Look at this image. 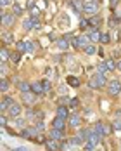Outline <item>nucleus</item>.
I'll return each mask as SVG.
<instances>
[{
	"instance_id": "f03ea898",
	"label": "nucleus",
	"mask_w": 121,
	"mask_h": 151,
	"mask_svg": "<svg viewBox=\"0 0 121 151\" xmlns=\"http://www.w3.org/2000/svg\"><path fill=\"white\" fill-rule=\"evenodd\" d=\"M73 43H75L76 49H83V51H85V47L90 45V38L87 37V35H80V37L73 38Z\"/></svg>"
},
{
	"instance_id": "72a5a7b5",
	"label": "nucleus",
	"mask_w": 121,
	"mask_h": 151,
	"mask_svg": "<svg viewBox=\"0 0 121 151\" xmlns=\"http://www.w3.org/2000/svg\"><path fill=\"white\" fill-rule=\"evenodd\" d=\"M97 68H99V73H102V75H104L106 71H109V70H107V64H106V63H101V64H99Z\"/></svg>"
},
{
	"instance_id": "423d86ee",
	"label": "nucleus",
	"mask_w": 121,
	"mask_h": 151,
	"mask_svg": "<svg viewBox=\"0 0 121 151\" xmlns=\"http://www.w3.org/2000/svg\"><path fill=\"white\" fill-rule=\"evenodd\" d=\"M16 21V14H2V26L11 28Z\"/></svg>"
},
{
	"instance_id": "f257e3e1",
	"label": "nucleus",
	"mask_w": 121,
	"mask_h": 151,
	"mask_svg": "<svg viewBox=\"0 0 121 151\" xmlns=\"http://www.w3.org/2000/svg\"><path fill=\"white\" fill-rule=\"evenodd\" d=\"M106 76L102 75V73H95V75H92L90 78V82H88V85L92 87V89H102L104 85H106Z\"/></svg>"
},
{
	"instance_id": "2eb2a0df",
	"label": "nucleus",
	"mask_w": 121,
	"mask_h": 151,
	"mask_svg": "<svg viewBox=\"0 0 121 151\" xmlns=\"http://www.w3.org/2000/svg\"><path fill=\"white\" fill-rule=\"evenodd\" d=\"M69 125H71V127H80L81 125V116L80 115H73V116L69 118Z\"/></svg>"
},
{
	"instance_id": "1a4fd4ad",
	"label": "nucleus",
	"mask_w": 121,
	"mask_h": 151,
	"mask_svg": "<svg viewBox=\"0 0 121 151\" xmlns=\"http://www.w3.org/2000/svg\"><path fill=\"white\" fill-rule=\"evenodd\" d=\"M101 135H97L95 132H92L90 135H88V139H87V146H90V148H95L99 142H101Z\"/></svg>"
},
{
	"instance_id": "a19ab883",
	"label": "nucleus",
	"mask_w": 121,
	"mask_h": 151,
	"mask_svg": "<svg viewBox=\"0 0 121 151\" xmlns=\"http://www.w3.org/2000/svg\"><path fill=\"white\" fill-rule=\"evenodd\" d=\"M0 123H2V127H5V125H7V118L2 116V118H0Z\"/></svg>"
},
{
	"instance_id": "c9c22d12",
	"label": "nucleus",
	"mask_w": 121,
	"mask_h": 151,
	"mask_svg": "<svg viewBox=\"0 0 121 151\" xmlns=\"http://www.w3.org/2000/svg\"><path fill=\"white\" fill-rule=\"evenodd\" d=\"M38 14H40V11L33 7V9H31V16H33V19H37V18H38Z\"/></svg>"
},
{
	"instance_id": "ea45409f",
	"label": "nucleus",
	"mask_w": 121,
	"mask_h": 151,
	"mask_svg": "<svg viewBox=\"0 0 121 151\" xmlns=\"http://www.w3.org/2000/svg\"><path fill=\"white\" fill-rule=\"evenodd\" d=\"M11 61L18 63V61H19V54H11Z\"/></svg>"
},
{
	"instance_id": "f3484780",
	"label": "nucleus",
	"mask_w": 121,
	"mask_h": 151,
	"mask_svg": "<svg viewBox=\"0 0 121 151\" xmlns=\"http://www.w3.org/2000/svg\"><path fill=\"white\" fill-rule=\"evenodd\" d=\"M2 40H4V45H7V43H12L14 35H12V33H9V31H2Z\"/></svg>"
},
{
	"instance_id": "a211bd4d",
	"label": "nucleus",
	"mask_w": 121,
	"mask_h": 151,
	"mask_svg": "<svg viewBox=\"0 0 121 151\" xmlns=\"http://www.w3.org/2000/svg\"><path fill=\"white\" fill-rule=\"evenodd\" d=\"M18 87H19V90L23 94H24V92H31V83H28V82H19Z\"/></svg>"
},
{
	"instance_id": "f8f14e48",
	"label": "nucleus",
	"mask_w": 121,
	"mask_h": 151,
	"mask_svg": "<svg viewBox=\"0 0 121 151\" xmlns=\"http://www.w3.org/2000/svg\"><path fill=\"white\" fill-rule=\"evenodd\" d=\"M66 127V118H61V116H56L54 122H52V129H57V130H62Z\"/></svg>"
},
{
	"instance_id": "39448f33",
	"label": "nucleus",
	"mask_w": 121,
	"mask_h": 151,
	"mask_svg": "<svg viewBox=\"0 0 121 151\" xmlns=\"http://www.w3.org/2000/svg\"><path fill=\"white\" fill-rule=\"evenodd\" d=\"M45 146H47V150H49V151H61V150H62V146L59 144V141L50 139V137L45 141Z\"/></svg>"
},
{
	"instance_id": "aec40b11",
	"label": "nucleus",
	"mask_w": 121,
	"mask_h": 151,
	"mask_svg": "<svg viewBox=\"0 0 121 151\" xmlns=\"http://www.w3.org/2000/svg\"><path fill=\"white\" fill-rule=\"evenodd\" d=\"M11 125H14V127H18V129H26V122L21 120V118H14V120L11 122Z\"/></svg>"
},
{
	"instance_id": "5701e85b",
	"label": "nucleus",
	"mask_w": 121,
	"mask_h": 151,
	"mask_svg": "<svg viewBox=\"0 0 121 151\" xmlns=\"http://www.w3.org/2000/svg\"><path fill=\"white\" fill-rule=\"evenodd\" d=\"M69 4L76 9V12H81V11H83V7H85V4H81L80 0H69Z\"/></svg>"
},
{
	"instance_id": "58836bf2",
	"label": "nucleus",
	"mask_w": 121,
	"mask_h": 151,
	"mask_svg": "<svg viewBox=\"0 0 121 151\" xmlns=\"http://www.w3.org/2000/svg\"><path fill=\"white\" fill-rule=\"evenodd\" d=\"M0 71H2V78H4V75L7 73V66H5V63H2V68H0Z\"/></svg>"
},
{
	"instance_id": "de8ad7c7",
	"label": "nucleus",
	"mask_w": 121,
	"mask_h": 151,
	"mask_svg": "<svg viewBox=\"0 0 121 151\" xmlns=\"http://www.w3.org/2000/svg\"><path fill=\"white\" fill-rule=\"evenodd\" d=\"M18 151H26V150H24V148H19V150H18Z\"/></svg>"
},
{
	"instance_id": "37998d69",
	"label": "nucleus",
	"mask_w": 121,
	"mask_h": 151,
	"mask_svg": "<svg viewBox=\"0 0 121 151\" xmlns=\"http://www.w3.org/2000/svg\"><path fill=\"white\" fill-rule=\"evenodd\" d=\"M0 4L5 7V5H9V4H11V0H0Z\"/></svg>"
},
{
	"instance_id": "dca6fc26",
	"label": "nucleus",
	"mask_w": 121,
	"mask_h": 151,
	"mask_svg": "<svg viewBox=\"0 0 121 151\" xmlns=\"http://www.w3.org/2000/svg\"><path fill=\"white\" fill-rule=\"evenodd\" d=\"M11 104H14V101H12V97H5V99L2 101V104H0V110H2V111H7Z\"/></svg>"
},
{
	"instance_id": "79ce46f5",
	"label": "nucleus",
	"mask_w": 121,
	"mask_h": 151,
	"mask_svg": "<svg viewBox=\"0 0 121 151\" xmlns=\"http://www.w3.org/2000/svg\"><path fill=\"white\" fill-rule=\"evenodd\" d=\"M69 104H71L73 108H75V106H78V99H71V103H69Z\"/></svg>"
},
{
	"instance_id": "6e6552de",
	"label": "nucleus",
	"mask_w": 121,
	"mask_h": 151,
	"mask_svg": "<svg viewBox=\"0 0 121 151\" xmlns=\"http://www.w3.org/2000/svg\"><path fill=\"white\" fill-rule=\"evenodd\" d=\"M18 51L19 52H33V45L28 40H21L18 42Z\"/></svg>"
},
{
	"instance_id": "2f4dec72",
	"label": "nucleus",
	"mask_w": 121,
	"mask_h": 151,
	"mask_svg": "<svg viewBox=\"0 0 121 151\" xmlns=\"http://www.w3.org/2000/svg\"><path fill=\"white\" fill-rule=\"evenodd\" d=\"M0 56H2V61H4V63H5V61H7V59H9V52H7V49H5V47H2V52H0Z\"/></svg>"
},
{
	"instance_id": "4468645a",
	"label": "nucleus",
	"mask_w": 121,
	"mask_h": 151,
	"mask_svg": "<svg viewBox=\"0 0 121 151\" xmlns=\"http://www.w3.org/2000/svg\"><path fill=\"white\" fill-rule=\"evenodd\" d=\"M49 137H50V139H56V141H61V139L64 137V134H62V130L52 129V130H50V134H49Z\"/></svg>"
},
{
	"instance_id": "6ab92c4d",
	"label": "nucleus",
	"mask_w": 121,
	"mask_h": 151,
	"mask_svg": "<svg viewBox=\"0 0 121 151\" xmlns=\"http://www.w3.org/2000/svg\"><path fill=\"white\" fill-rule=\"evenodd\" d=\"M57 47H59V49H62V51H66V49L69 47V40H68V37L59 38V40H57Z\"/></svg>"
},
{
	"instance_id": "4be33fe9",
	"label": "nucleus",
	"mask_w": 121,
	"mask_h": 151,
	"mask_svg": "<svg viewBox=\"0 0 121 151\" xmlns=\"http://www.w3.org/2000/svg\"><path fill=\"white\" fill-rule=\"evenodd\" d=\"M23 28H24L26 31H30L31 28H35V19H24V23H23Z\"/></svg>"
},
{
	"instance_id": "a18cd8bd",
	"label": "nucleus",
	"mask_w": 121,
	"mask_h": 151,
	"mask_svg": "<svg viewBox=\"0 0 121 151\" xmlns=\"http://www.w3.org/2000/svg\"><path fill=\"white\" fill-rule=\"evenodd\" d=\"M116 116H118V118H121V110H118V111H116Z\"/></svg>"
},
{
	"instance_id": "bb28decb",
	"label": "nucleus",
	"mask_w": 121,
	"mask_h": 151,
	"mask_svg": "<svg viewBox=\"0 0 121 151\" xmlns=\"http://www.w3.org/2000/svg\"><path fill=\"white\" fill-rule=\"evenodd\" d=\"M88 23H90V26H94V28H95V30H97V28H99V26H101L102 19H101V18H92V19H90V21H88Z\"/></svg>"
},
{
	"instance_id": "b1692460",
	"label": "nucleus",
	"mask_w": 121,
	"mask_h": 151,
	"mask_svg": "<svg viewBox=\"0 0 121 151\" xmlns=\"http://www.w3.org/2000/svg\"><path fill=\"white\" fill-rule=\"evenodd\" d=\"M88 38H90V42H94V43H95L97 40H101V33H99L97 30H92V31L88 33Z\"/></svg>"
},
{
	"instance_id": "c85d7f7f",
	"label": "nucleus",
	"mask_w": 121,
	"mask_h": 151,
	"mask_svg": "<svg viewBox=\"0 0 121 151\" xmlns=\"http://www.w3.org/2000/svg\"><path fill=\"white\" fill-rule=\"evenodd\" d=\"M7 89H9V80L2 78V80H0V90H2V92H5Z\"/></svg>"
},
{
	"instance_id": "20e7f679",
	"label": "nucleus",
	"mask_w": 121,
	"mask_h": 151,
	"mask_svg": "<svg viewBox=\"0 0 121 151\" xmlns=\"http://www.w3.org/2000/svg\"><path fill=\"white\" fill-rule=\"evenodd\" d=\"M38 129L37 127H30V129H23V137H26V139H37L38 137Z\"/></svg>"
},
{
	"instance_id": "4c0bfd02",
	"label": "nucleus",
	"mask_w": 121,
	"mask_h": 151,
	"mask_svg": "<svg viewBox=\"0 0 121 151\" xmlns=\"http://www.w3.org/2000/svg\"><path fill=\"white\" fill-rule=\"evenodd\" d=\"M35 127H37V129H38V130H43V127H45V125H43V122H42V120H38V122H37V125H35Z\"/></svg>"
},
{
	"instance_id": "a878e982",
	"label": "nucleus",
	"mask_w": 121,
	"mask_h": 151,
	"mask_svg": "<svg viewBox=\"0 0 121 151\" xmlns=\"http://www.w3.org/2000/svg\"><path fill=\"white\" fill-rule=\"evenodd\" d=\"M68 83H69L71 87H80V80H78L76 76H68Z\"/></svg>"
},
{
	"instance_id": "7ed1b4c3",
	"label": "nucleus",
	"mask_w": 121,
	"mask_h": 151,
	"mask_svg": "<svg viewBox=\"0 0 121 151\" xmlns=\"http://www.w3.org/2000/svg\"><path fill=\"white\" fill-rule=\"evenodd\" d=\"M107 90H109V95H118L121 92V82L120 80H111Z\"/></svg>"
},
{
	"instance_id": "7c9ffc66",
	"label": "nucleus",
	"mask_w": 121,
	"mask_h": 151,
	"mask_svg": "<svg viewBox=\"0 0 121 151\" xmlns=\"http://www.w3.org/2000/svg\"><path fill=\"white\" fill-rule=\"evenodd\" d=\"M12 11H14V14H16V16H19L21 12H23V7H21L19 4H14V5H12Z\"/></svg>"
},
{
	"instance_id": "393cba45",
	"label": "nucleus",
	"mask_w": 121,
	"mask_h": 151,
	"mask_svg": "<svg viewBox=\"0 0 121 151\" xmlns=\"http://www.w3.org/2000/svg\"><path fill=\"white\" fill-rule=\"evenodd\" d=\"M85 142V139L81 137V135H75V137H71V144H75V146H81Z\"/></svg>"
},
{
	"instance_id": "412c9836",
	"label": "nucleus",
	"mask_w": 121,
	"mask_h": 151,
	"mask_svg": "<svg viewBox=\"0 0 121 151\" xmlns=\"http://www.w3.org/2000/svg\"><path fill=\"white\" fill-rule=\"evenodd\" d=\"M68 115H69V111H68V106H59V108H57V116H61V118H66V120H68Z\"/></svg>"
},
{
	"instance_id": "9b49d317",
	"label": "nucleus",
	"mask_w": 121,
	"mask_h": 151,
	"mask_svg": "<svg viewBox=\"0 0 121 151\" xmlns=\"http://www.w3.org/2000/svg\"><path fill=\"white\" fill-rule=\"evenodd\" d=\"M31 92H35L37 95H42L45 92V85H43V82H33L31 83Z\"/></svg>"
},
{
	"instance_id": "cd10ccee",
	"label": "nucleus",
	"mask_w": 121,
	"mask_h": 151,
	"mask_svg": "<svg viewBox=\"0 0 121 151\" xmlns=\"http://www.w3.org/2000/svg\"><path fill=\"white\" fill-rule=\"evenodd\" d=\"M106 64H107V70H109V71H113V70H116V68H118V64H116L113 59H107V61H106Z\"/></svg>"
},
{
	"instance_id": "49530a36",
	"label": "nucleus",
	"mask_w": 121,
	"mask_h": 151,
	"mask_svg": "<svg viewBox=\"0 0 121 151\" xmlns=\"http://www.w3.org/2000/svg\"><path fill=\"white\" fill-rule=\"evenodd\" d=\"M118 70H120V71H121V61H120V63H118Z\"/></svg>"
},
{
	"instance_id": "c756f323",
	"label": "nucleus",
	"mask_w": 121,
	"mask_h": 151,
	"mask_svg": "<svg viewBox=\"0 0 121 151\" xmlns=\"http://www.w3.org/2000/svg\"><path fill=\"white\" fill-rule=\"evenodd\" d=\"M99 42H102V43H109V42H111V35H109V33H102Z\"/></svg>"
},
{
	"instance_id": "9d476101",
	"label": "nucleus",
	"mask_w": 121,
	"mask_h": 151,
	"mask_svg": "<svg viewBox=\"0 0 121 151\" xmlns=\"http://www.w3.org/2000/svg\"><path fill=\"white\" fill-rule=\"evenodd\" d=\"M7 113H9V116L11 118H18L21 113V106L18 104V103H14V104H11L9 106V110H7Z\"/></svg>"
},
{
	"instance_id": "0eeeda50",
	"label": "nucleus",
	"mask_w": 121,
	"mask_h": 151,
	"mask_svg": "<svg viewBox=\"0 0 121 151\" xmlns=\"http://www.w3.org/2000/svg\"><path fill=\"white\" fill-rule=\"evenodd\" d=\"M83 11H85L87 14H97V11H99V4H97V2H87L85 7H83Z\"/></svg>"
},
{
	"instance_id": "f704fd0d",
	"label": "nucleus",
	"mask_w": 121,
	"mask_h": 151,
	"mask_svg": "<svg viewBox=\"0 0 121 151\" xmlns=\"http://www.w3.org/2000/svg\"><path fill=\"white\" fill-rule=\"evenodd\" d=\"M113 129H114V130H121V120L120 118L113 122Z\"/></svg>"
},
{
	"instance_id": "473e14b6",
	"label": "nucleus",
	"mask_w": 121,
	"mask_h": 151,
	"mask_svg": "<svg viewBox=\"0 0 121 151\" xmlns=\"http://www.w3.org/2000/svg\"><path fill=\"white\" fill-rule=\"evenodd\" d=\"M85 52H87V54H90V56H92V54H95V45H87V47H85Z\"/></svg>"
},
{
	"instance_id": "e433bc0d",
	"label": "nucleus",
	"mask_w": 121,
	"mask_h": 151,
	"mask_svg": "<svg viewBox=\"0 0 121 151\" xmlns=\"http://www.w3.org/2000/svg\"><path fill=\"white\" fill-rule=\"evenodd\" d=\"M35 141H37V142H45L47 139H45V135H43V134H38V137H37Z\"/></svg>"
},
{
	"instance_id": "ddd939ff",
	"label": "nucleus",
	"mask_w": 121,
	"mask_h": 151,
	"mask_svg": "<svg viewBox=\"0 0 121 151\" xmlns=\"http://www.w3.org/2000/svg\"><path fill=\"white\" fill-rule=\"evenodd\" d=\"M35 99H37V94H35V92H24V94H23V101H24L26 104H33Z\"/></svg>"
},
{
	"instance_id": "c03bdc74",
	"label": "nucleus",
	"mask_w": 121,
	"mask_h": 151,
	"mask_svg": "<svg viewBox=\"0 0 121 151\" xmlns=\"http://www.w3.org/2000/svg\"><path fill=\"white\" fill-rule=\"evenodd\" d=\"M118 2H120V0H111V7H116V5H118Z\"/></svg>"
}]
</instances>
